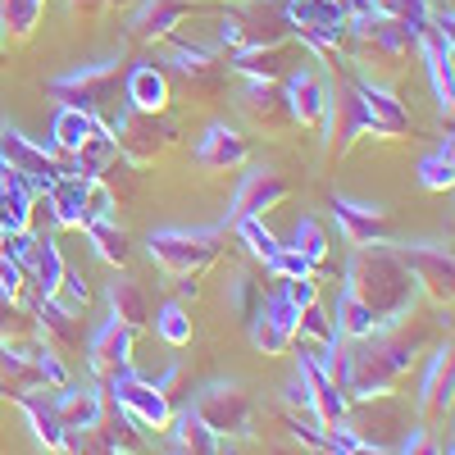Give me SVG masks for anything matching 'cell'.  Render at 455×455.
I'll use <instances>...</instances> for the list:
<instances>
[{"instance_id":"94428289","label":"cell","mask_w":455,"mask_h":455,"mask_svg":"<svg viewBox=\"0 0 455 455\" xmlns=\"http://www.w3.org/2000/svg\"><path fill=\"white\" fill-rule=\"evenodd\" d=\"M0 237H5V233H0Z\"/></svg>"},{"instance_id":"1f68e13d","label":"cell","mask_w":455,"mask_h":455,"mask_svg":"<svg viewBox=\"0 0 455 455\" xmlns=\"http://www.w3.org/2000/svg\"><path fill=\"white\" fill-rule=\"evenodd\" d=\"M355 87H360V96H364V105L373 114V124H378V137H405L410 132V114L387 87L364 83V78H355Z\"/></svg>"},{"instance_id":"277c9868","label":"cell","mask_w":455,"mask_h":455,"mask_svg":"<svg viewBox=\"0 0 455 455\" xmlns=\"http://www.w3.org/2000/svg\"><path fill=\"white\" fill-rule=\"evenodd\" d=\"M51 92L64 105L87 109L100 128H109L114 114L124 109V100H114V96H119V60H100V64L68 68V73H60V78L51 83Z\"/></svg>"},{"instance_id":"ba28073f","label":"cell","mask_w":455,"mask_h":455,"mask_svg":"<svg viewBox=\"0 0 455 455\" xmlns=\"http://www.w3.org/2000/svg\"><path fill=\"white\" fill-rule=\"evenodd\" d=\"M214 255H219V228H156L150 233V259L178 278H196Z\"/></svg>"},{"instance_id":"d6986e66","label":"cell","mask_w":455,"mask_h":455,"mask_svg":"<svg viewBox=\"0 0 455 455\" xmlns=\"http://www.w3.org/2000/svg\"><path fill=\"white\" fill-rule=\"evenodd\" d=\"M237 105H242L246 119H251L255 128H264V132L291 128V109H287L283 83H274V78H246L242 92H237Z\"/></svg>"},{"instance_id":"7c38bea8","label":"cell","mask_w":455,"mask_h":455,"mask_svg":"<svg viewBox=\"0 0 455 455\" xmlns=\"http://www.w3.org/2000/svg\"><path fill=\"white\" fill-rule=\"evenodd\" d=\"M109 396H114V410L132 414L141 428H169V419H173L164 387L146 383V378H137L132 369H119L109 378Z\"/></svg>"},{"instance_id":"8d00e7d4","label":"cell","mask_w":455,"mask_h":455,"mask_svg":"<svg viewBox=\"0 0 455 455\" xmlns=\"http://www.w3.org/2000/svg\"><path fill=\"white\" fill-rule=\"evenodd\" d=\"M332 328H337V337H347V341H360V337H373L378 328V315L364 306V300H355L347 287H341V296H337V319H332Z\"/></svg>"},{"instance_id":"11a10c76","label":"cell","mask_w":455,"mask_h":455,"mask_svg":"<svg viewBox=\"0 0 455 455\" xmlns=\"http://www.w3.org/2000/svg\"><path fill=\"white\" fill-rule=\"evenodd\" d=\"M10 319H14V300H5V296H0V341L10 337Z\"/></svg>"},{"instance_id":"d4e9b609","label":"cell","mask_w":455,"mask_h":455,"mask_svg":"<svg viewBox=\"0 0 455 455\" xmlns=\"http://www.w3.org/2000/svg\"><path fill=\"white\" fill-rule=\"evenodd\" d=\"M187 14H192L187 0H141V5L132 10V19H128V36L132 42H164V36H173V28Z\"/></svg>"},{"instance_id":"8fae6325","label":"cell","mask_w":455,"mask_h":455,"mask_svg":"<svg viewBox=\"0 0 455 455\" xmlns=\"http://www.w3.org/2000/svg\"><path fill=\"white\" fill-rule=\"evenodd\" d=\"M0 164H10V169L32 187L36 196H46L51 187L60 182V173H64V169H60V160L51 156L46 146L28 141V137H23V132H14L10 124L0 128Z\"/></svg>"},{"instance_id":"7a4b0ae2","label":"cell","mask_w":455,"mask_h":455,"mask_svg":"<svg viewBox=\"0 0 455 455\" xmlns=\"http://www.w3.org/2000/svg\"><path fill=\"white\" fill-rule=\"evenodd\" d=\"M414 351H419L414 337L378 328L373 337H360L347 351V378H341V387H347V396H355V401L387 396L392 383H401V378L410 373Z\"/></svg>"},{"instance_id":"b9f144b4","label":"cell","mask_w":455,"mask_h":455,"mask_svg":"<svg viewBox=\"0 0 455 455\" xmlns=\"http://www.w3.org/2000/svg\"><path fill=\"white\" fill-rule=\"evenodd\" d=\"M46 14V0H0V36H32Z\"/></svg>"},{"instance_id":"ac0fdd59","label":"cell","mask_w":455,"mask_h":455,"mask_svg":"<svg viewBox=\"0 0 455 455\" xmlns=\"http://www.w3.org/2000/svg\"><path fill=\"white\" fill-rule=\"evenodd\" d=\"M296 373H300V383H306V392H310V410H315V419H319V428H332V424H347V410H351V396L341 392L332 378L315 364V355L300 347V355H296Z\"/></svg>"},{"instance_id":"74e56055","label":"cell","mask_w":455,"mask_h":455,"mask_svg":"<svg viewBox=\"0 0 455 455\" xmlns=\"http://www.w3.org/2000/svg\"><path fill=\"white\" fill-rule=\"evenodd\" d=\"M36 319H42V337L51 341V347H78V341H83L78 319H73L68 306H60V296L36 300Z\"/></svg>"},{"instance_id":"f35d334b","label":"cell","mask_w":455,"mask_h":455,"mask_svg":"<svg viewBox=\"0 0 455 455\" xmlns=\"http://www.w3.org/2000/svg\"><path fill=\"white\" fill-rule=\"evenodd\" d=\"M173 424V446H178V455H219V433H210L201 419H196V410L187 405L178 419H169Z\"/></svg>"},{"instance_id":"7bdbcfd3","label":"cell","mask_w":455,"mask_h":455,"mask_svg":"<svg viewBox=\"0 0 455 455\" xmlns=\"http://www.w3.org/2000/svg\"><path fill=\"white\" fill-rule=\"evenodd\" d=\"M228 68L242 73V78H274L283 73V46H264V51H233L228 55Z\"/></svg>"},{"instance_id":"e575fe53","label":"cell","mask_w":455,"mask_h":455,"mask_svg":"<svg viewBox=\"0 0 455 455\" xmlns=\"http://www.w3.org/2000/svg\"><path fill=\"white\" fill-rule=\"evenodd\" d=\"M96 132H100V124L78 105H60L55 119H51V141H55V150H64V156H73V150H78L87 137H96Z\"/></svg>"},{"instance_id":"816d5d0a","label":"cell","mask_w":455,"mask_h":455,"mask_svg":"<svg viewBox=\"0 0 455 455\" xmlns=\"http://www.w3.org/2000/svg\"><path fill=\"white\" fill-rule=\"evenodd\" d=\"M60 296L68 300V306H87V278L78 274V269H64V283H60Z\"/></svg>"},{"instance_id":"4316f807","label":"cell","mask_w":455,"mask_h":455,"mask_svg":"<svg viewBox=\"0 0 455 455\" xmlns=\"http://www.w3.org/2000/svg\"><path fill=\"white\" fill-rule=\"evenodd\" d=\"M164 64H169L173 73H182V78L192 83L196 92H214V87L223 83V68H228V64H219L205 46H196V42H173L169 55H164Z\"/></svg>"},{"instance_id":"ffe728a7","label":"cell","mask_w":455,"mask_h":455,"mask_svg":"<svg viewBox=\"0 0 455 455\" xmlns=\"http://www.w3.org/2000/svg\"><path fill=\"white\" fill-rule=\"evenodd\" d=\"M19 269H23L28 287L36 291V300H51V296H60V283H64V269H68V264L60 259V246H55L46 233H32L28 246H23Z\"/></svg>"},{"instance_id":"91938a15","label":"cell","mask_w":455,"mask_h":455,"mask_svg":"<svg viewBox=\"0 0 455 455\" xmlns=\"http://www.w3.org/2000/svg\"><path fill=\"white\" fill-rule=\"evenodd\" d=\"M0 128H5V119H0Z\"/></svg>"},{"instance_id":"83f0119b","label":"cell","mask_w":455,"mask_h":455,"mask_svg":"<svg viewBox=\"0 0 455 455\" xmlns=\"http://www.w3.org/2000/svg\"><path fill=\"white\" fill-rule=\"evenodd\" d=\"M246 156H251L246 137L228 124H210L196 141V164L201 169H237V164H246Z\"/></svg>"},{"instance_id":"9a60e30c","label":"cell","mask_w":455,"mask_h":455,"mask_svg":"<svg viewBox=\"0 0 455 455\" xmlns=\"http://www.w3.org/2000/svg\"><path fill=\"white\" fill-rule=\"evenodd\" d=\"M192 410H196V419L210 433H219V437L223 433H246V424H251V401H246V392L237 383H210V387H201Z\"/></svg>"},{"instance_id":"4dcf8cb0","label":"cell","mask_w":455,"mask_h":455,"mask_svg":"<svg viewBox=\"0 0 455 455\" xmlns=\"http://www.w3.org/2000/svg\"><path fill=\"white\" fill-rule=\"evenodd\" d=\"M32 201H36L32 187L10 164H0V233H23V228H32Z\"/></svg>"},{"instance_id":"52a82bcc","label":"cell","mask_w":455,"mask_h":455,"mask_svg":"<svg viewBox=\"0 0 455 455\" xmlns=\"http://www.w3.org/2000/svg\"><path fill=\"white\" fill-rule=\"evenodd\" d=\"M46 201H51V219L60 228H78V233H83L92 219H114V201H119V196L109 192L105 178L87 182V178L60 173V182L46 192Z\"/></svg>"},{"instance_id":"4fadbf2b","label":"cell","mask_w":455,"mask_h":455,"mask_svg":"<svg viewBox=\"0 0 455 455\" xmlns=\"http://www.w3.org/2000/svg\"><path fill=\"white\" fill-rule=\"evenodd\" d=\"M296 319H300V306L278 287L259 300V310L251 315V341H255V351L264 355H283L296 347Z\"/></svg>"},{"instance_id":"cb8c5ba5","label":"cell","mask_w":455,"mask_h":455,"mask_svg":"<svg viewBox=\"0 0 455 455\" xmlns=\"http://www.w3.org/2000/svg\"><path fill=\"white\" fill-rule=\"evenodd\" d=\"M414 46L424 51V68H428V78H433V96L442 105V114H451L455 105V78H451V32L442 28H424L419 36H414Z\"/></svg>"},{"instance_id":"2e32d148","label":"cell","mask_w":455,"mask_h":455,"mask_svg":"<svg viewBox=\"0 0 455 455\" xmlns=\"http://www.w3.org/2000/svg\"><path fill=\"white\" fill-rule=\"evenodd\" d=\"M287 201V178L269 164H255L242 173L237 182V192H233V210H228V223H237V219H259L264 210H274Z\"/></svg>"},{"instance_id":"5bb4252c","label":"cell","mask_w":455,"mask_h":455,"mask_svg":"<svg viewBox=\"0 0 455 455\" xmlns=\"http://www.w3.org/2000/svg\"><path fill=\"white\" fill-rule=\"evenodd\" d=\"M347 46H355L360 55H383V60H401L410 55L414 46V32L396 19H383V14H355L347 19Z\"/></svg>"},{"instance_id":"ee69618b","label":"cell","mask_w":455,"mask_h":455,"mask_svg":"<svg viewBox=\"0 0 455 455\" xmlns=\"http://www.w3.org/2000/svg\"><path fill=\"white\" fill-rule=\"evenodd\" d=\"M369 10L383 14V19L405 23L414 36H419L428 28V19H433V0H369Z\"/></svg>"},{"instance_id":"db71d44e","label":"cell","mask_w":455,"mask_h":455,"mask_svg":"<svg viewBox=\"0 0 455 455\" xmlns=\"http://www.w3.org/2000/svg\"><path fill=\"white\" fill-rule=\"evenodd\" d=\"M287 401H291V405H300V410H310V392H306V383H300V373L287 383Z\"/></svg>"},{"instance_id":"8992f818","label":"cell","mask_w":455,"mask_h":455,"mask_svg":"<svg viewBox=\"0 0 455 455\" xmlns=\"http://www.w3.org/2000/svg\"><path fill=\"white\" fill-rule=\"evenodd\" d=\"M378 137V124L355 87V73H341L337 83H328V114H323V137H328V156H347L360 137Z\"/></svg>"},{"instance_id":"836d02e7","label":"cell","mask_w":455,"mask_h":455,"mask_svg":"<svg viewBox=\"0 0 455 455\" xmlns=\"http://www.w3.org/2000/svg\"><path fill=\"white\" fill-rule=\"evenodd\" d=\"M105 300H109V315L119 319V323H128L132 332L150 323V296L141 291V283H132V278H114L109 291H105Z\"/></svg>"},{"instance_id":"7402d4cb","label":"cell","mask_w":455,"mask_h":455,"mask_svg":"<svg viewBox=\"0 0 455 455\" xmlns=\"http://www.w3.org/2000/svg\"><path fill=\"white\" fill-rule=\"evenodd\" d=\"M87 364H92V373H100V378H114L119 369H132V328L109 315V319L96 328V337L87 341Z\"/></svg>"},{"instance_id":"ab89813d","label":"cell","mask_w":455,"mask_h":455,"mask_svg":"<svg viewBox=\"0 0 455 455\" xmlns=\"http://www.w3.org/2000/svg\"><path fill=\"white\" fill-rule=\"evenodd\" d=\"M83 233L92 237V246H96V255L105 259V264H128V255H132V242H128V233L114 219H92Z\"/></svg>"},{"instance_id":"bcb514c9","label":"cell","mask_w":455,"mask_h":455,"mask_svg":"<svg viewBox=\"0 0 455 455\" xmlns=\"http://www.w3.org/2000/svg\"><path fill=\"white\" fill-rule=\"evenodd\" d=\"M156 332L169 341V347H187V341H192V315H187L178 300H169V306L156 315Z\"/></svg>"},{"instance_id":"9c48e42d","label":"cell","mask_w":455,"mask_h":455,"mask_svg":"<svg viewBox=\"0 0 455 455\" xmlns=\"http://www.w3.org/2000/svg\"><path fill=\"white\" fill-rule=\"evenodd\" d=\"M287 5V23H291V36H300L310 51L328 55V51H341L347 46V10L337 0H283Z\"/></svg>"},{"instance_id":"6da1fadb","label":"cell","mask_w":455,"mask_h":455,"mask_svg":"<svg viewBox=\"0 0 455 455\" xmlns=\"http://www.w3.org/2000/svg\"><path fill=\"white\" fill-rule=\"evenodd\" d=\"M414 274L401 264V255L383 242H369V246H355L351 251V264H347V291L355 300L378 315V323L392 328L410 306H414Z\"/></svg>"},{"instance_id":"3957f363","label":"cell","mask_w":455,"mask_h":455,"mask_svg":"<svg viewBox=\"0 0 455 455\" xmlns=\"http://www.w3.org/2000/svg\"><path fill=\"white\" fill-rule=\"evenodd\" d=\"M64 383H68V369L46 337L42 341H10V337L0 341V392L10 401L19 392H32V387L60 392Z\"/></svg>"},{"instance_id":"c3c4849f","label":"cell","mask_w":455,"mask_h":455,"mask_svg":"<svg viewBox=\"0 0 455 455\" xmlns=\"http://www.w3.org/2000/svg\"><path fill=\"white\" fill-rule=\"evenodd\" d=\"M264 269H269L278 283H287V278H310V274H315V264L300 255V251H291V246H278L269 259H264Z\"/></svg>"},{"instance_id":"5b68a950","label":"cell","mask_w":455,"mask_h":455,"mask_svg":"<svg viewBox=\"0 0 455 455\" xmlns=\"http://www.w3.org/2000/svg\"><path fill=\"white\" fill-rule=\"evenodd\" d=\"M291 36L287 5L283 0H251V5L233 10L219 19V46L233 51H264V46H283Z\"/></svg>"},{"instance_id":"681fc988","label":"cell","mask_w":455,"mask_h":455,"mask_svg":"<svg viewBox=\"0 0 455 455\" xmlns=\"http://www.w3.org/2000/svg\"><path fill=\"white\" fill-rule=\"evenodd\" d=\"M237 233H242V242L251 246V255H259V259H269V255L278 251V237H274L259 219H237Z\"/></svg>"},{"instance_id":"680465c9","label":"cell","mask_w":455,"mask_h":455,"mask_svg":"<svg viewBox=\"0 0 455 455\" xmlns=\"http://www.w3.org/2000/svg\"><path fill=\"white\" fill-rule=\"evenodd\" d=\"M0 55H5V36H0Z\"/></svg>"},{"instance_id":"9f6ffc18","label":"cell","mask_w":455,"mask_h":455,"mask_svg":"<svg viewBox=\"0 0 455 455\" xmlns=\"http://www.w3.org/2000/svg\"><path fill=\"white\" fill-rule=\"evenodd\" d=\"M337 5L347 10L351 19H355V14H369V0H337Z\"/></svg>"},{"instance_id":"f1b7e54d","label":"cell","mask_w":455,"mask_h":455,"mask_svg":"<svg viewBox=\"0 0 455 455\" xmlns=\"http://www.w3.org/2000/svg\"><path fill=\"white\" fill-rule=\"evenodd\" d=\"M124 105L132 109H146V114H164L169 105V78H164V68L160 64H132L128 68V78H124Z\"/></svg>"},{"instance_id":"f546056e","label":"cell","mask_w":455,"mask_h":455,"mask_svg":"<svg viewBox=\"0 0 455 455\" xmlns=\"http://www.w3.org/2000/svg\"><path fill=\"white\" fill-rule=\"evenodd\" d=\"M28 414V424L36 433V442H42L46 451H68V428L60 424V414H55V401L46 396V387H32V392H19L14 396Z\"/></svg>"},{"instance_id":"7dc6e473","label":"cell","mask_w":455,"mask_h":455,"mask_svg":"<svg viewBox=\"0 0 455 455\" xmlns=\"http://www.w3.org/2000/svg\"><path fill=\"white\" fill-rule=\"evenodd\" d=\"M291 251H300L310 264H319L328 255V233L319 228V219H300L296 233H291Z\"/></svg>"},{"instance_id":"44dd1931","label":"cell","mask_w":455,"mask_h":455,"mask_svg":"<svg viewBox=\"0 0 455 455\" xmlns=\"http://www.w3.org/2000/svg\"><path fill=\"white\" fill-rule=\"evenodd\" d=\"M401 255V264L414 274V283H424L437 300H451V278H455V264H451V246L437 242H419V246H392Z\"/></svg>"},{"instance_id":"484cf974","label":"cell","mask_w":455,"mask_h":455,"mask_svg":"<svg viewBox=\"0 0 455 455\" xmlns=\"http://www.w3.org/2000/svg\"><path fill=\"white\" fill-rule=\"evenodd\" d=\"M55 401V414H60V424L68 428V433H92V428H100V419H105V396H100V387H60V396H51Z\"/></svg>"},{"instance_id":"60d3db41","label":"cell","mask_w":455,"mask_h":455,"mask_svg":"<svg viewBox=\"0 0 455 455\" xmlns=\"http://www.w3.org/2000/svg\"><path fill=\"white\" fill-rule=\"evenodd\" d=\"M419 182L428 187V192H451L455 187V146H451V137L437 141L419 160Z\"/></svg>"},{"instance_id":"d590c367","label":"cell","mask_w":455,"mask_h":455,"mask_svg":"<svg viewBox=\"0 0 455 455\" xmlns=\"http://www.w3.org/2000/svg\"><path fill=\"white\" fill-rule=\"evenodd\" d=\"M451 383H455V364H451V347L433 355L424 387H419V410L424 414H446L451 410Z\"/></svg>"},{"instance_id":"6f0895ef","label":"cell","mask_w":455,"mask_h":455,"mask_svg":"<svg viewBox=\"0 0 455 455\" xmlns=\"http://www.w3.org/2000/svg\"><path fill=\"white\" fill-rule=\"evenodd\" d=\"M78 5L83 10H96V5H109V0H73V10H78Z\"/></svg>"},{"instance_id":"e0dca14e","label":"cell","mask_w":455,"mask_h":455,"mask_svg":"<svg viewBox=\"0 0 455 455\" xmlns=\"http://www.w3.org/2000/svg\"><path fill=\"white\" fill-rule=\"evenodd\" d=\"M283 96H287V109H291V124L300 128H323V114H328V78L315 68H291L283 78Z\"/></svg>"},{"instance_id":"f907efd6","label":"cell","mask_w":455,"mask_h":455,"mask_svg":"<svg viewBox=\"0 0 455 455\" xmlns=\"http://www.w3.org/2000/svg\"><path fill=\"white\" fill-rule=\"evenodd\" d=\"M23 287H28V278H23V269L10 259V255H0V296L5 300H14L19 306V296H23Z\"/></svg>"},{"instance_id":"d6a6232c","label":"cell","mask_w":455,"mask_h":455,"mask_svg":"<svg viewBox=\"0 0 455 455\" xmlns=\"http://www.w3.org/2000/svg\"><path fill=\"white\" fill-rule=\"evenodd\" d=\"M109 164H119V146H114L109 128H100L96 137H87V141L68 156V169H64V173L96 182V178H105V169H109Z\"/></svg>"},{"instance_id":"f6af8a7d","label":"cell","mask_w":455,"mask_h":455,"mask_svg":"<svg viewBox=\"0 0 455 455\" xmlns=\"http://www.w3.org/2000/svg\"><path fill=\"white\" fill-rule=\"evenodd\" d=\"M296 337H300V341H310V347H332V341H337V328H332V319H328V310L319 306V300L300 306Z\"/></svg>"},{"instance_id":"f5cc1de1","label":"cell","mask_w":455,"mask_h":455,"mask_svg":"<svg viewBox=\"0 0 455 455\" xmlns=\"http://www.w3.org/2000/svg\"><path fill=\"white\" fill-rule=\"evenodd\" d=\"M401 455H442V446L424 433V428H414L410 437H405V446H401ZM451 455V451H446Z\"/></svg>"},{"instance_id":"603a6c76","label":"cell","mask_w":455,"mask_h":455,"mask_svg":"<svg viewBox=\"0 0 455 455\" xmlns=\"http://www.w3.org/2000/svg\"><path fill=\"white\" fill-rule=\"evenodd\" d=\"M332 223L347 237V246H369V242H387V214L378 205H360L347 196H332Z\"/></svg>"},{"instance_id":"30bf717a","label":"cell","mask_w":455,"mask_h":455,"mask_svg":"<svg viewBox=\"0 0 455 455\" xmlns=\"http://www.w3.org/2000/svg\"><path fill=\"white\" fill-rule=\"evenodd\" d=\"M109 137H114V146H119V156L128 164H146L173 141V124H164L160 114L124 105L119 114H114V124H109Z\"/></svg>"}]
</instances>
